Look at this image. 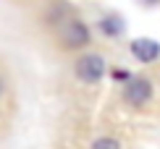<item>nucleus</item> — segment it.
I'll use <instances>...</instances> for the list:
<instances>
[{
	"label": "nucleus",
	"instance_id": "nucleus-1",
	"mask_svg": "<svg viewBox=\"0 0 160 149\" xmlns=\"http://www.w3.org/2000/svg\"><path fill=\"white\" fill-rule=\"evenodd\" d=\"M76 76L87 84H95L105 76V60L100 55H82L76 60Z\"/></svg>",
	"mask_w": 160,
	"mask_h": 149
},
{
	"label": "nucleus",
	"instance_id": "nucleus-2",
	"mask_svg": "<svg viewBox=\"0 0 160 149\" xmlns=\"http://www.w3.org/2000/svg\"><path fill=\"white\" fill-rule=\"evenodd\" d=\"M150 97H152V84L147 79H131L129 81V86H126V102L129 105L139 107V105L147 102Z\"/></svg>",
	"mask_w": 160,
	"mask_h": 149
},
{
	"label": "nucleus",
	"instance_id": "nucleus-3",
	"mask_svg": "<svg viewBox=\"0 0 160 149\" xmlns=\"http://www.w3.org/2000/svg\"><path fill=\"white\" fill-rule=\"evenodd\" d=\"M61 37H63V42L68 47H84L87 42H89V29H87L82 21H68L63 26Z\"/></svg>",
	"mask_w": 160,
	"mask_h": 149
},
{
	"label": "nucleus",
	"instance_id": "nucleus-4",
	"mask_svg": "<svg viewBox=\"0 0 160 149\" xmlns=\"http://www.w3.org/2000/svg\"><path fill=\"white\" fill-rule=\"evenodd\" d=\"M131 52H134L137 60H142V63H152L158 55H160V45L155 39H134L131 42Z\"/></svg>",
	"mask_w": 160,
	"mask_h": 149
},
{
	"label": "nucleus",
	"instance_id": "nucleus-5",
	"mask_svg": "<svg viewBox=\"0 0 160 149\" xmlns=\"http://www.w3.org/2000/svg\"><path fill=\"white\" fill-rule=\"evenodd\" d=\"M121 29H123V21L118 16H110V18H105V21H102V31H105V34L116 37V34H121Z\"/></svg>",
	"mask_w": 160,
	"mask_h": 149
},
{
	"label": "nucleus",
	"instance_id": "nucleus-6",
	"mask_svg": "<svg viewBox=\"0 0 160 149\" xmlns=\"http://www.w3.org/2000/svg\"><path fill=\"white\" fill-rule=\"evenodd\" d=\"M92 149H121V144H118L116 139H97L95 144H92Z\"/></svg>",
	"mask_w": 160,
	"mask_h": 149
}]
</instances>
